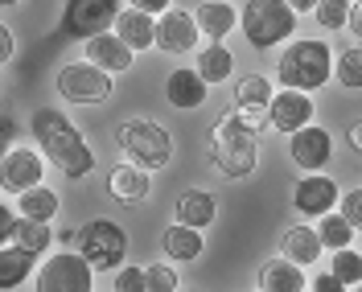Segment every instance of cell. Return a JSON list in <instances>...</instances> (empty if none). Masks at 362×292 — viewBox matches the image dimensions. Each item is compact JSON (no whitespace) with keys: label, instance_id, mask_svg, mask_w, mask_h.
<instances>
[{"label":"cell","instance_id":"obj_1","mask_svg":"<svg viewBox=\"0 0 362 292\" xmlns=\"http://www.w3.org/2000/svg\"><path fill=\"white\" fill-rule=\"evenodd\" d=\"M29 128H33V140L42 144V157L49 160L54 169H62L70 181L87 177L90 169H95V153H90V144L83 140V132H78L58 107H37Z\"/></svg>","mask_w":362,"mask_h":292},{"label":"cell","instance_id":"obj_2","mask_svg":"<svg viewBox=\"0 0 362 292\" xmlns=\"http://www.w3.org/2000/svg\"><path fill=\"white\" fill-rule=\"evenodd\" d=\"M210 157H214V169L223 177H247L251 169L259 165V132L243 124L239 112H226L218 124H214V136H210Z\"/></svg>","mask_w":362,"mask_h":292},{"label":"cell","instance_id":"obj_3","mask_svg":"<svg viewBox=\"0 0 362 292\" xmlns=\"http://www.w3.org/2000/svg\"><path fill=\"white\" fill-rule=\"evenodd\" d=\"M276 74H280V83L288 90H305L309 95V90L329 83L334 54H329L325 42H293V45H284V54L276 62Z\"/></svg>","mask_w":362,"mask_h":292},{"label":"cell","instance_id":"obj_4","mask_svg":"<svg viewBox=\"0 0 362 292\" xmlns=\"http://www.w3.org/2000/svg\"><path fill=\"white\" fill-rule=\"evenodd\" d=\"M296 13L288 0H247V8H243V33H247V42L255 49H272V45L288 42L296 33Z\"/></svg>","mask_w":362,"mask_h":292},{"label":"cell","instance_id":"obj_5","mask_svg":"<svg viewBox=\"0 0 362 292\" xmlns=\"http://www.w3.org/2000/svg\"><path fill=\"white\" fill-rule=\"evenodd\" d=\"M115 144L132 165H144V169H160L173 157V136L157 119H124L115 128Z\"/></svg>","mask_w":362,"mask_h":292},{"label":"cell","instance_id":"obj_6","mask_svg":"<svg viewBox=\"0 0 362 292\" xmlns=\"http://www.w3.org/2000/svg\"><path fill=\"white\" fill-rule=\"evenodd\" d=\"M74 247H78V255L87 259L90 268L112 271L128 255V235H124V226L115 218H90L87 226L74 230Z\"/></svg>","mask_w":362,"mask_h":292},{"label":"cell","instance_id":"obj_7","mask_svg":"<svg viewBox=\"0 0 362 292\" xmlns=\"http://www.w3.org/2000/svg\"><path fill=\"white\" fill-rule=\"evenodd\" d=\"M112 74L107 70H99L95 62H66V66L58 70V95L74 103V107H95V103H107L112 99Z\"/></svg>","mask_w":362,"mask_h":292},{"label":"cell","instance_id":"obj_8","mask_svg":"<svg viewBox=\"0 0 362 292\" xmlns=\"http://www.w3.org/2000/svg\"><path fill=\"white\" fill-rule=\"evenodd\" d=\"M95 288V268L78 251H58L49 255L33 280V292H90Z\"/></svg>","mask_w":362,"mask_h":292},{"label":"cell","instance_id":"obj_9","mask_svg":"<svg viewBox=\"0 0 362 292\" xmlns=\"http://www.w3.org/2000/svg\"><path fill=\"white\" fill-rule=\"evenodd\" d=\"M119 13H124L119 0H66L62 33L74 37V42H87V37H95V33H107Z\"/></svg>","mask_w":362,"mask_h":292},{"label":"cell","instance_id":"obj_10","mask_svg":"<svg viewBox=\"0 0 362 292\" xmlns=\"http://www.w3.org/2000/svg\"><path fill=\"white\" fill-rule=\"evenodd\" d=\"M42 173H45L42 153H33V148H8V157L0 160V189L21 198L25 189L42 185Z\"/></svg>","mask_w":362,"mask_h":292},{"label":"cell","instance_id":"obj_11","mask_svg":"<svg viewBox=\"0 0 362 292\" xmlns=\"http://www.w3.org/2000/svg\"><path fill=\"white\" fill-rule=\"evenodd\" d=\"M198 17L185 13V8H165L157 17V49L165 54H189L198 49Z\"/></svg>","mask_w":362,"mask_h":292},{"label":"cell","instance_id":"obj_12","mask_svg":"<svg viewBox=\"0 0 362 292\" xmlns=\"http://www.w3.org/2000/svg\"><path fill=\"white\" fill-rule=\"evenodd\" d=\"M338 198H341L338 185H334V177H325V173H305L293 189V206H296V214H305V218L329 214L338 206Z\"/></svg>","mask_w":362,"mask_h":292},{"label":"cell","instance_id":"obj_13","mask_svg":"<svg viewBox=\"0 0 362 292\" xmlns=\"http://www.w3.org/2000/svg\"><path fill=\"white\" fill-rule=\"evenodd\" d=\"M288 153H293V160L305 169V173H321V169L329 165V157H334V140H329L325 128L305 124L300 132L288 136Z\"/></svg>","mask_w":362,"mask_h":292},{"label":"cell","instance_id":"obj_14","mask_svg":"<svg viewBox=\"0 0 362 292\" xmlns=\"http://www.w3.org/2000/svg\"><path fill=\"white\" fill-rule=\"evenodd\" d=\"M272 83L264 74H243L235 83V112L243 115V124H251L255 132L268 124V103H272Z\"/></svg>","mask_w":362,"mask_h":292},{"label":"cell","instance_id":"obj_15","mask_svg":"<svg viewBox=\"0 0 362 292\" xmlns=\"http://www.w3.org/2000/svg\"><path fill=\"white\" fill-rule=\"evenodd\" d=\"M268 124L276 132H300L305 124H313V99L305 95V90H280V95H272L268 103Z\"/></svg>","mask_w":362,"mask_h":292},{"label":"cell","instance_id":"obj_16","mask_svg":"<svg viewBox=\"0 0 362 292\" xmlns=\"http://www.w3.org/2000/svg\"><path fill=\"white\" fill-rule=\"evenodd\" d=\"M107 189H112V198L119 206H136V202H144V198L153 194V177H148L144 165L124 160V165H115L112 173H107Z\"/></svg>","mask_w":362,"mask_h":292},{"label":"cell","instance_id":"obj_17","mask_svg":"<svg viewBox=\"0 0 362 292\" xmlns=\"http://www.w3.org/2000/svg\"><path fill=\"white\" fill-rule=\"evenodd\" d=\"M206 83L198 70L189 66H177L169 70V78H165V99H169V107H177V112H194V107H202L206 103Z\"/></svg>","mask_w":362,"mask_h":292},{"label":"cell","instance_id":"obj_18","mask_svg":"<svg viewBox=\"0 0 362 292\" xmlns=\"http://www.w3.org/2000/svg\"><path fill=\"white\" fill-rule=\"evenodd\" d=\"M115 37L128 45L132 54H140V49H153L157 45V17L153 13H140V8H124L119 17H115Z\"/></svg>","mask_w":362,"mask_h":292},{"label":"cell","instance_id":"obj_19","mask_svg":"<svg viewBox=\"0 0 362 292\" xmlns=\"http://www.w3.org/2000/svg\"><path fill=\"white\" fill-rule=\"evenodd\" d=\"M87 62H95L99 70H107V74H124V70H132V49L119 42L115 33H95V37H87Z\"/></svg>","mask_w":362,"mask_h":292},{"label":"cell","instance_id":"obj_20","mask_svg":"<svg viewBox=\"0 0 362 292\" xmlns=\"http://www.w3.org/2000/svg\"><path fill=\"white\" fill-rule=\"evenodd\" d=\"M259 292H305V268L293 264L288 255L268 259L259 268Z\"/></svg>","mask_w":362,"mask_h":292},{"label":"cell","instance_id":"obj_21","mask_svg":"<svg viewBox=\"0 0 362 292\" xmlns=\"http://www.w3.org/2000/svg\"><path fill=\"white\" fill-rule=\"evenodd\" d=\"M280 251L293 259V264H317L321 259V235H317V226H293V230H284V239H280Z\"/></svg>","mask_w":362,"mask_h":292},{"label":"cell","instance_id":"obj_22","mask_svg":"<svg viewBox=\"0 0 362 292\" xmlns=\"http://www.w3.org/2000/svg\"><path fill=\"white\" fill-rule=\"evenodd\" d=\"M214 214H218V202H214V194H206V189H185L177 198V223H185V226L206 230V226L214 223Z\"/></svg>","mask_w":362,"mask_h":292},{"label":"cell","instance_id":"obj_23","mask_svg":"<svg viewBox=\"0 0 362 292\" xmlns=\"http://www.w3.org/2000/svg\"><path fill=\"white\" fill-rule=\"evenodd\" d=\"M202 247H206V239H202V230H198V226L177 223V226H169V230H165V255H169V259H177V264L198 259Z\"/></svg>","mask_w":362,"mask_h":292},{"label":"cell","instance_id":"obj_24","mask_svg":"<svg viewBox=\"0 0 362 292\" xmlns=\"http://www.w3.org/2000/svg\"><path fill=\"white\" fill-rule=\"evenodd\" d=\"M33 264H37V255L21 251L17 243L0 247V288H21L25 280L33 276Z\"/></svg>","mask_w":362,"mask_h":292},{"label":"cell","instance_id":"obj_25","mask_svg":"<svg viewBox=\"0 0 362 292\" xmlns=\"http://www.w3.org/2000/svg\"><path fill=\"white\" fill-rule=\"evenodd\" d=\"M198 74H202L206 83H226V78L235 74V54H230L223 42L202 45V49H198Z\"/></svg>","mask_w":362,"mask_h":292},{"label":"cell","instance_id":"obj_26","mask_svg":"<svg viewBox=\"0 0 362 292\" xmlns=\"http://www.w3.org/2000/svg\"><path fill=\"white\" fill-rule=\"evenodd\" d=\"M235 25H239V17H235V8L223 4V0H206L202 8H198V29H202L210 42H223Z\"/></svg>","mask_w":362,"mask_h":292},{"label":"cell","instance_id":"obj_27","mask_svg":"<svg viewBox=\"0 0 362 292\" xmlns=\"http://www.w3.org/2000/svg\"><path fill=\"white\" fill-rule=\"evenodd\" d=\"M58 194L49 189V185H33V189H25L21 198H17V210H21V218H33V223H54V214H58Z\"/></svg>","mask_w":362,"mask_h":292},{"label":"cell","instance_id":"obj_28","mask_svg":"<svg viewBox=\"0 0 362 292\" xmlns=\"http://www.w3.org/2000/svg\"><path fill=\"white\" fill-rule=\"evenodd\" d=\"M13 243H17L21 251H29V255H45L49 243H54V230H49V223L17 218V226H13Z\"/></svg>","mask_w":362,"mask_h":292},{"label":"cell","instance_id":"obj_29","mask_svg":"<svg viewBox=\"0 0 362 292\" xmlns=\"http://www.w3.org/2000/svg\"><path fill=\"white\" fill-rule=\"evenodd\" d=\"M317 235H321V247L341 251V247H350V239H354V226L341 218V210H329V214H321Z\"/></svg>","mask_w":362,"mask_h":292},{"label":"cell","instance_id":"obj_30","mask_svg":"<svg viewBox=\"0 0 362 292\" xmlns=\"http://www.w3.org/2000/svg\"><path fill=\"white\" fill-rule=\"evenodd\" d=\"M334 78L346 90H362V45H350L334 58Z\"/></svg>","mask_w":362,"mask_h":292},{"label":"cell","instance_id":"obj_31","mask_svg":"<svg viewBox=\"0 0 362 292\" xmlns=\"http://www.w3.org/2000/svg\"><path fill=\"white\" fill-rule=\"evenodd\" d=\"M329 271L338 276L346 288H358V284H362V255H358V251H350V247L334 251V259H329Z\"/></svg>","mask_w":362,"mask_h":292},{"label":"cell","instance_id":"obj_32","mask_svg":"<svg viewBox=\"0 0 362 292\" xmlns=\"http://www.w3.org/2000/svg\"><path fill=\"white\" fill-rule=\"evenodd\" d=\"M350 8H354V0H317L313 17L321 29H346L350 25Z\"/></svg>","mask_w":362,"mask_h":292},{"label":"cell","instance_id":"obj_33","mask_svg":"<svg viewBox=\"0 0 362 292\" xmlns=\"http://www.w3.org/2000/svg\"><path fill=\"white\" fill-rule=\"evenodd\" d=\"M148 292H177V268L173 264H148Z\"/></svg>","mask_w":362,"mask_h":292},{"label":"cell","instance_id":"obj_34","mask_svg":"<svg viewBox=\"0 0 362 292\" xmlns=\"http://www.w3.org/2000/svg\"><path fill=\"white\" fill-rule=\"evenodd\" d=\"M112 292H148V276H144V268H136V264L119 268L115 271V288Z\"/></svg>","mask_w":362,"mask_h":292},{"label":"cell","instance_id":"obj_35","mask_svg":"<svg viewBox=\"0 0 362 292\" xmlns=\"http://www.w3.org/2000/svg\"><path fill=\"white\" fill-rule=\"evenodd\" d=\"M338 206H341V218L354 226V230H362V185L358 189H350V194H341Z\"/></svg>","mask_w":362,"mask_h":292},{"label":"cell","instance_id":"obj_36","mask_svg":"<svg viewBox=\"0 0 362 292\" xmlns=\"http://www.w3.org/2000/svg\"><path fill=\"white\" fill-rule=\"evenodd\" d=\"M13 226H17V214L0 202V247H8V243H13Z\"/></svg>","mask_w":362,"mask_h":292},{"label":"cell","instance_id":"obj_37","mask_svg":"<svg viewBox=\"0 0 362 292\" xmlns=\"http://www.w3.org/2000/svg\"><path fill=\"white\" fill-rule=\"evenodd\" d=\"M13 136H17V124H13L8 115H0V160L8 157V148H13Z\"/></svg>","mask_w":362,"mask_h":292},{"label":"cell","instance_id":"obj_38","mask_svg":"<svg viewBox=\"0 0 362 292\" xmlns=\"http://www.w3.org/2000/svg\"><path fill=\"white\" fill-rule=\"evenodd\" d=\"M313 292H346V284L334 271H321V276H313Z\"/></svg>","mask_w":362,"mask_h":292},{"label":"cell","instance_id":"obj_39","mask_svg":"<svg viewBox=\"0 0 362 292\" xmlns=\"http://www.w3.org/2000/svg\"><path fill=\"white\" fill-rule=\"evenodd\" d=\"M13 49H17V42H13V29H8V25H0V66L13 58Z\"/></svg>","mask_w":362,"mask_h":292},{"label":"cell","instance_id":"obj_40","mask_svg":"<svg viewBox=\"0 0 362 292\" xmlns=\"http://www.w3.org/2000/svg\"><path fill=\"white\" fill-rule=\"evenodd\" d=\"M132 8H140V13H153V17H160L165 8H173V0H132Z\"/></svg>","mask_w":362,"mask_h":292},{"label":"cell","instance_id":"obj_41","mask_svg":"<svg viewBox=\"0 0 362 292\" xmlns=\"http://www.w3.org/2000/svg\"><path fill=\"white\" fill-rule=\"evenodd\" d=\"M346 29L362 42V0H354V8H350V25H346Z\"/></svg>","mask_w":362,"mask_h":292},{"label":"cell","instance_id":"obj_42","mask_svg":"<svg viewBox=\"0 0 362 292\" xmlns=\"http://www.w3.org/2000/svg\"><path fill=\"white\" fill-rule=\"evenodd\" d=\"M350 148H354V153H362V119H354V124H350Z\"/></svg>","mask_w":362,"mask_h":292},{"label":"cell","instance_id":"obj_43","mask_svg":"<svg viewBox=\"0 0 362 292\" xmlns=\"http://www.w3.org/2000/svg\"><path fill=\"white\" fill-rule=\"evenodd\" d=\"M288 4H293L296 13H313L317 8V0H288Z\"/></svg>","mask_w":362,"mask_h":292},{"label":"cell","instance_id":"obj_44","mask_svg":"<svg viewBox=\"0 0 362 292\" xmlns=\"http://www.w3.org/2000/svg\"><path fill=\"white\" fill-rule=\"evenodd\" d=\"M0 4H4V8H8V4H21V0H0Z\"/></svg>","mask_w":362,"mask_h":292},{"label":"cell","instance_id":"obj_45","mask_svg":"<svg viewBox=\"0 0 362 292\" xmlns=\"http://www.w3.org/2000/svg\"><path fill=\"white\" fill-rule=\"evenodd\" d=\"M354 292H362V284H358V288H354Z\"/></svg>","mask_w":362,"mask_h":292}]
</instances>
